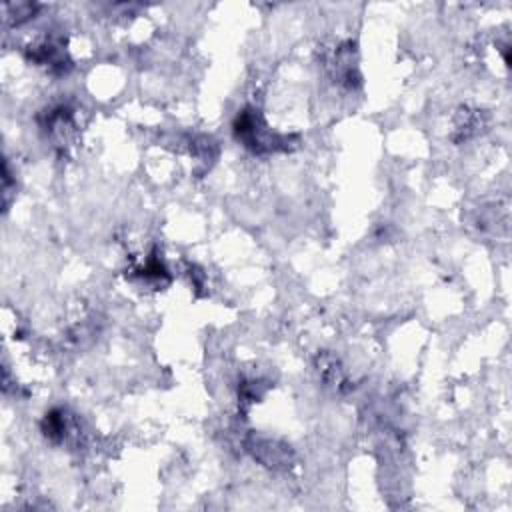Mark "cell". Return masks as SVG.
<instances>
[{"label":"cell","mask_w":512,"mask_h":512,"mask_svg":"<svg viewBox=\"0 0 512 512\" xmlns=\"http://www.w3.org/2000/svg\"><path fill=\"white\" fill-rule=\"evenodd\" d=\"M234 132H236L238 140H242L244 146H248L254 152L278 150V148H284V144L288 142L286 138L272 134L254 110H244L238 114V118L234 122Z\"/></svg>","instance_id":"obj_1"}]
</instances>
